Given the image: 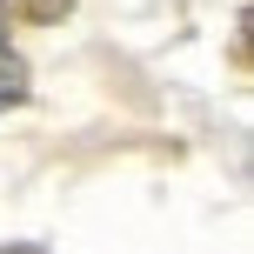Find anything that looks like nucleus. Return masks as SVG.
Returning <instances> with one entry per match:
<instances>
[{"instance_id":"3","label":"nucleus","mask_w":254,"mask_h":254,"mask_svg":"<svg viewBox=\"0 0 254 254\" xmlns=\"http://www.w3.org/2000/svg\"><path fill=\"white\" fill-rule=\"evenodd\" d=\"M0 254H47V248H34V241H13V248H0Z\"/></svg>"},{"instance_id":"2","label":"nucleus","mask_w":254,"mask_h":254,"mask_svg":"<svg viewBox=\"0 0 254 254\" xmlns=\"http://www.w3.org/2000/svg\"><path fill=\"white\" fill-rule=\"evenodd\" d=\"M20 101H27V61H20V47L7 40V20H0V114L20 107Z\"/></svg>"},{"instance_id":"1","label":"nucleus","mask_w":254,"mask_h":254,"mask_svg":"<svg viewBox=\"0 0 254 254\" xmlns=\"http://www.w3.org/2000/svg\"><path fill=\"white\" fill-rule=\"evenodd\" d=\"M80 0H0V20H20V27H61Z\"/></svg>"}]
</instances>
